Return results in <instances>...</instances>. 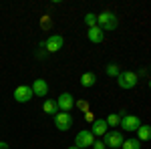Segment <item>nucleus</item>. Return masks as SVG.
<instances>
[{
    "label": "nucleus",
    "mask_w": 151,
    "mask_h": 149,
    "mask_svg": "<svg viewBox=\"0 0 151 149\" xmlns=\"http://www.w3.org/2000/svg\"><path fill=\"white\" fill-rule=\"evenodd\" d=\"M97 24L105 30H115L117 26H119V20H117V16L113 14V12H101V14H97Z\"/></svg>",
    "instance_id": "nucleus-1"
},
{
    "label": "nucleus",
    "mask_w": 151,
    "mask_h": 149,
    "mask_svg": "<svg viewBox=\"0 0 151 149\" xmlns=\"http://www.w3.org/2000/svg\"><path fill=\"white\" fill-rule=\"evenodd\" d=\"M137 81H139V77H137L133 71H123V73L117 75V85H119L121 89H125V91L133 89V87L137 85Z\"/></svg>",
    "instance_id": "nucleus-2"
},
{
    "label": "nucleus",
    "mask_w": 151,
    "mask_h": 149,
    "mask_svg": "<svg viewBox=\"0 0 151 149\" xmlns=\"http://www.w3.org/2000/svg\"><path fill=\"white\" fill-rule=\"evenodd\" d=\"M63 45H65V38L60 35H50L45 42H40V48H47V53H57L63 48Z\"/></svg>",
    "instance_id": "nucleus-3"
},
{
    "label": "nucleus",
    "mask_w": 151,
    "mask_h": 149,
    "mask_svg": "<svg viewBox=\"0 0 151 149\" xmlns=\"http://www.w3.org/2000/svg\"><path fill=\"white\" fill-rule=\"evenodd\" d=\"M12 97H14L16 103H28L35 95H32V89H30L28 85H18V87L14 89V95H12Z\"/></svg>",
    "instance_id": "nucleus-4"
},
{
    "label": "nucleus",
    "mask_w": 151,
    "mask_h": 149,
    "mask_svg": "<svg viewBox=\"0 0 151 149\" xmlns=\"http://www.w3.org/2000/svg\"><path fill=\"white\" fill-rule=\"evenodd\" d=\"M57 107H58V111H63V113H70V111L75 109V97H73L70 93H63V95H58Z\"/></svg>",
    "instance_id": "nucleus-5"
},
{
    "label": "nucleus",
    "mask_w": 151,
    "mask_h": 149,
    "mask_svg": "<svg viewBox=\"0 0 151 149\" xmlns=\"http://www.w3.org/2000/svg\"><path fill=\"white\" fill-rule=\"evenodd\" d=\"M95 143V137L91 131H79L77 133V139H75V147L79 149H85V147H93Z\"/></svg>",
    "instance_id": "nucleus-6"
},
{
    "label": "nucleus",
    "mask_w": 151,
    "mask_h": 149,
    "mask_svg": "<svg viewBox=\"0 0 151 149\" xmlns=\"http://www.w3.org/2000/svg\"><path fill=\"white\" fill-rule=\"evenodd\" d=\"M123 141H125V139H123V135H121L119 131H109V133H105L103 143H105V147L109 145L111 149H119L121 145H123Z\"/></svg>",
    "instance_id": "nucleus-7"
},
{
    "label": "nucleus",
    "mask_w": 151,
    "mask_h": 149,
    "mask_svg": "<svg viewBox=\"0 0 151 149\" xmlns=\"http://www.w3.org/2000/svg\"><path fill=\"white\" fill-rule=\"evenodd\" d=\"M55 127L58 131H69L73 127V117L70 113H57L55 115Z\"/></svg>",
    "instance_id": "nucleus-8"
},
{
    "label": "nucleus",
    "mask_w": 151,
    "mask_h": 149,
    "mask_svg": "<svg viewBox=\"0 0 151 149\" xmlns=\"http://www.w3.org/2000/svg\"><path fill=\"white\" fill-rule=\"evenodd\" d=\"M119 125L123 127V131H137L141 123H139V117H135V115H121Z\"/></svg>",
    "instance_id": "nucleus-9"
},
{
    "label": "nucleus",
    "mask_w": 151,
    "mask_h": 149,
    "mask_svg": "<svg viewBox=\"0 0 151 149\" xmlns=\"http://www.w3.org/2000/svg\"><path fill=\"white\" fill-rule=\"evenodd\" d=\"M32 95L35 97H47V93H48V83L45 79H36L35 83H32Z\"/></svg>",
    "instance_id": "nucleus-10"
},
{
    "label": "nucleus",
    "mask_w": 151,
    "mask_h": 149,
    "mask_svg": "<svg viewBox=\"0 0 151 149\" xmlns=\"http://www.w3.org/2000/svg\"><path fill=\"white\" fill-rule=\"evenodd\" d=\"M87 38H89L91 42H95V45L103 42V38H105L103 28H101V26H91V28H89V32H87Z\"/></svg>",
    "instance_id": "nucleus-11"
},
{
    "label": "nucleus",
    "mask_w": 151,
    "mask_h": 149,
    "mask_svg": "<svg viewBox=\"0 0 151 149\" xmlns=\"http://www.w3.org/2000/svg\"><path fill=\"white\" fill-rule=\"evenodd\" d=\"M91 133H93V137H101V135L107 133V123H105V119H95L93 127H91Z\"/></svg>",
    "instance_id": "nucleus-12"
},
{
    "label": "nucleus",
    "mask_w": 151,
    "mask_h": 149,
    "mask_svg": "<svg viewBox=\"0 0 151 149\" xmlns=\"http://www.w3.org/2000/svg\"><path fill=\"white\" fill-rule=\"evenodd\" d=\"M42 113H47V115H55L58 113V107H57V101H52V99H47L45 101V105H42Z\"/></svg>",
    "instance_id": "nucleus-13"
},
{
    "label": "nucleus",
    "mask_w": 151,
    "mask_h": 149,
    "mask_svg": "<svg viewBox=\"0 0 151 149\" xmlns=\"http://www.w3.org/2000/svg\"><path fill=\"white\" fill-rule=\"evenodd\" d=\"M95 83H97V77H95V73H85L81 77V85L85 89H89V87H93Z\"/></svg>",
    "instance_id": "nucleus-14"
},
{
    "label": "nucleus",
    "mask_w": 151,
    "mask_h": 149,
    "mask_svg": "<svg viewBox=\"0 0 151 149\" xmlns=\"http://www.w3.org/2000/svg\"><path fill=\"white\" fill-rule=\"evenodd\" d=\"M137 133H139V141H149V137H151V127L149 125H139Z\"/></svg>",
    "instance_id": "nucleus-15"
},
{
    "label": "nucleus",
    "mask_w": 151,
    "mask_h": 149,
    "mask_svg": "<svg viewBox=\"0 0 151 149\" xmlns=\"http://www.w3.org/2000/svg\"><path fill=\"white\" fill-rule=\"evenodd\" d=\"M121 147L123 149H141V141L139 139H125Z\"/></svg>",
    "instance_id": "nucleus-16"
},
{
    "label": "nucleus",
    "mask_w": 151,
    "mask_h": 149,
    "mask_svg": "<svg viewBox=\"0 0 151 149\" xmlns=\"http://www.w3.org/2000/svg\"><path fill=\"white\" fill-rule=\"evenodd\" d=\"M119 121H121V115H117V113L109 115V117L105 119V123H107V127H119Z\"/></svg>",
    "instance_id": "nucleus-17"
},
{
    "label": "nucleus",
    "mask_w": 151,
    "mask_h": 149,
    "mask_svg": "<svg viewBox=\"0 0 151 149\" xmlns=\"http://www.w3.org/2000/svg\"><path fill=\"white\" fill-rule=\"evenodd\" d=\"M105 71H107V75H109V77H117V75L121 73V71H119V65H115V63H109Z\"/></svg>",
    "instance_id": "nucleus-18"
},
{
    "label": "nucleus",
    "mask_w": 151,
    "mask_h": 149,
    "mask_svg": "<svg viewBox=\"0 0 151 149\" xmlns=\"http://www.w3.org/2000/svg\"><path fill=\"white\" fill-rule=\"evenodd\" d=\"M85 24L91 28V26H97V14H93V12H89L87 16H85Z\"/></svg>",
    "instance_id": "nucleus-19"
},
{
    "label": "nucleus",
    "mask_w": 151,
    "mask_h": 149,
    "mask_svg": "<svg viewBox=\"0 0 151 149\" xmlns=\"http://www.w3.org/2000/svg\"><path fill=\"white\" fill-rule=\"evenodd\" d=\"M75 107H77V109H81V111H89V103H87L85 99H83V101H77Z\"/></svg>",
    "instance_id": "nucleus-20"
},
{
    "label": "nucleus",
    "mask_w": 151,
    "mask_h": 149,
    "mask_svg": "<svg viewBox=\"0 0 151 149\" xmlns=\"http://www.w3.org/2000/svg\"><path fill=\"white\" fill-rule=\"evenodd\" d=\"M85 121H89V123H93V121H95V115H93L91 109H89V111H85Z\"/></svg>",
    "instance_id": "nucleus-21"
},
{
    "label": "nucleus",
    "mask_w": 151,
    "mask_h": 149,
    "mask_svg": "<svg viewBox=\"0 0 151 149\" xmlns=\"http://www.w3.org/2000/svg\"><path fill=\"white\" fill-rule=\"evenodd\" d=\"M40 24H42V26H45V28H50V18H48V16H42V20H40Z\"/></svg>",
    "instance_id": "nucleus-22"
},
{
    "label": "nucleus",
    "mask_w": 151,
    "mask_h": 149,
    "mask_svg": "<svg viewBox=\"0 0 151 149\" xmlns=\"http://www.w3.org/2000/svg\"><path fill=\"white\" fill-rule=\"evenodd\" d=\"M93 149H105V143H103V141H95Z\"/></svg>",
    "instance_id": "nucleus-23"
},
{
    "label": "nucleus",
    "mask_w": 151,
    "mask_h": 149,
    "mask_svg": "<svg viewBox=\"0 0 151 149\" xmlns=\"http://www.w3.org/2000/svg\"><path fill=\"white\" fill-rule=\"evenodd\" d=\"M0 149H8V143L6 141H0Z\"/></svg>",
    "instance_id": "nucleus-24"
},
{
    "label": "nucleus",
    "mask_w": 151,
    "mask_h": 149,
    "mask_svg": "<svg viewBox=\"0 0 151 149\" xmlns=\"http://www.w3.org/2000/svg\"><path fill=\"white\" fill-rule=\"evenodd\" d=\"M67 149H79V147H75V145H70V147H67Z\"/></svg>",
    "instance_id": "nucleus-25"
}]
</instances>
